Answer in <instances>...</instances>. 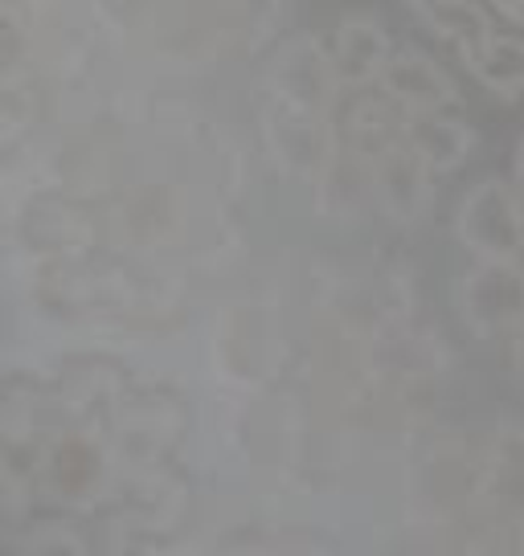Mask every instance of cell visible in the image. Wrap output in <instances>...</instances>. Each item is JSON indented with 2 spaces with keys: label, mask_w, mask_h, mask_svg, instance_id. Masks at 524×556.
<instances>
[{
  "label": "cell",
  "mask_w": 524,
  "mask_h": 556,
  "mask_svg": "<svg viewBox=\"0 0 524 556\" xmlns=\"http://www.w3.org/2000/svg\"><path fill=\"white\" fill-rule=\"evenodd\" d=\"M454 233L475 258H524V201L516 185L479 180L459 205Z\"/></svg>",
  "instance_id": "1"
},
{
  "label": "cell",
  "mask_w": 524,
  "mask_h": 556,
  "mask_svg": "<svg viewBox=\"0 0 524 556\" xmlns=\"http://www.w3.org/2000/svg\"><path fill=\"white\" fill-rule=\"evenodd\" d=\"M459 307L479 336L516 331L524 315V258H479L459 282Z\"/></svg>",
  "instance_id": "2"
},
{
  "label": "cell",
  "mask_w": 524,
  "mask_h": 556,
  "mask_svg": "<svg viewBox=\"0 0 524 556\" xmlns=\"http://www.w3.org/2000/svg\"><path fill=\"white\" fill-rule=\"evenodd\" d=\"M382 90L402 106V111H454L459 94H454L451 78L414 50H394L382 70Z\"/></svg>",
  "instance_id": "3"
},
{
  "label": "cell",
  "mask_w": 524,
  "mask_h": 556,
  "mask_svg": "<svg viewBox=\"0 0 524 556\" xmlns=\"http://www.w3.org/2000/svg\"><path fill=\"white\" fill-rule=\"evenodd\" d=\"M369 168H373V189L377 197L385 201L389 213H398V217H414L426 201H431V164L410 148V139H394L389 148H382L377 156L369 160Z\"/></svg>",
  "instance_id": "4"
},
{
  "label": "cell",
  "mask_w": 524,
  "mask_h": 556,
  "mask_svg": "<svg viewBox=\"0 0 524 556\" xmlns=\"http://www.w3.org/2000/svg\"><path fill=\"white\" fill-rule=\"evenodd\" d=\"M459 58L479 78V87H488L491 94H500V99L524 94V37L488 29L467 50H459Z\"/></svg>",
  "instance_id": "5"
},
{
  "label": "cell",
  "mask_w": 524,
  "mask_h": 556,
  "mask_svg": "<svg viewBox=\"0 0 524 556\" xmlns=\"http://www.w3.org/2000/svg\"><path fill=\"white\" fill-rule=\"evenodd\" d=\"M406 139L431 164L435 176L459 168L467 160V148H472L467 127L451 111H406Z\"/></svg>",
  "instance_id": "6"
},
{
  "label": "cell",
  "mask_w": 524,
  "mask_h": 556,
  "mask_svg": "<svg viewBox=\"0 0 524 556\" xmlns=\"http://www.w3.org/2000/svg\"><path fill=\"white\" fill-rule=\"evenodd\" d=\"M394 46L385 41V34L373 21H349L336 29L333 46V66L336 78L345 87H369V83H382V70L389 62Z\"/></svg>",
  "instance_id": "7"
},
{
  "label": "cell",
  "mask_w": 524,
  "mask_h": 556,
  "mask_svg": "<svg viewBox=\"0 0 524 556\" xmlns=\"http://www.w3.org/2000/svg\"><path fill=\"white\" fill-rule=\"evenodd\" d=\"M414 9H419L422 25L442 41H451L454 50H467L491 29L475 0H414Z\"/></svg>",
  "instance_id": "8"
},
{
  "label": "cell",
  "mask_w": 524,
  "mask_h": 556,
  "mask_svg": "<svg viewBox=\"0 0 524 556\" xmlns=\"http://www.w3.org/2000/svg\"><path fill=\"white\" fill-rule=\"evenodd\" d=\"M475 4L484 9L491 29L524 37V0H475Z\"/></svg>",
  "instance_id": "9"
},
{
  "label": "cell",
  "mask_w": 524,
  "mask_h": 556,
  "mask_svg": "<svg viewBox=\"0 0 524 556\" xmlns=\"http://www.w3.org/2000/svg\"><path fill=\"white\" fill-rule=\"evenodd\" d=\"M512 185H516V192H521V201H524V139H521V148H516V164H512Z\"/></svg>",
  "instance_id": "10"
},
{
  "label": "cell",
  "mask_w": 524,
  "mask_h": 556,
  "mask_svg": "<svg viewBox=\"0 0 524 556\" xmlns=\"http://www.w3.org/2000/svg\"><path fill=\"white\" fill-rule=\"evenodd\" d=\"M516 365L524 368V315H521V324H516Z\"/></svg>",
  "instance_id": "11"
}]
</instances>
